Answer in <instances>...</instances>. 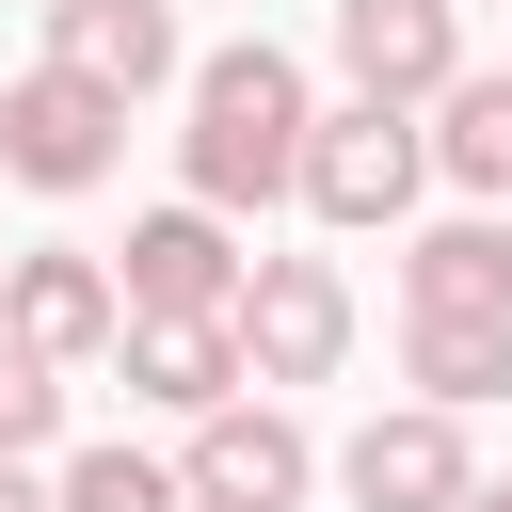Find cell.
I'll list each match as a JSON object with an SVG mask.
<instances>
[{"mask_svg":"<svg viewBox=\"0 0 512 512\" xmlns=\"http://www.w3.org/2000/svg\"><path fill=\"white\" fill-rule=\"evenodd\" d=\"M240 272H256V256H240V240H224V208H192V192H176V208H144V224L112 240L128 320H224V304H240Z\"/></svg>","mask_w":512,"mask_h":512,"instance_id":"52a82bcc","label":"cell"},{"mask_svg":"<svg viewBox=\"0 0 512 512\" xmlns=\"http://www.w3.org/2000/svg\"><path fill=\"white\" fill-rule=\"evenodd\" d=\"M416 128H432V176L448 192H512V64H464Z\"/></svg>","mask_w":512,"mask_h":512,"instance_id":"4fadbf2b","label":"cell"},{"mask_svg":"<svg viewBox=\"0 0 512 512\" xmlns=\"http://www.w3.org/2000/svg\"><path fill=\"white\" fill-rule=\"evenodd\" d=\"M464 512H512V480H480V496H464Z\"/></svg>","mask_w":512,"mask_h":512,"instance_id":"ac0fdd59","label":"cell"},{"mask_svg":"<svg viewBox=\"0 0 512 512\" xmlns=\"http://www.w3.org/2000/svg\"><path fill=\"white\" fill-rule=\"evenodd\" d=\"M112 368H128V400H160V416H224V400H256L240 320H128Z\"/></svg>","mask_w":512,"mask_h":512,"instance_id":"8fae6325","label":"cell"},{"mask_svg":"<svg viewBox=\"0 0 512 512\" xmlns=\"http://www.w3.org/2000/svg\"><path fill=\"white\" fill-rule=\"evenodd\" d=\"M400 368H416V400L480 416V400H512V320H400Z\"/></svg>","mask_w":512,"mask_h":512,"instance_id":"5bb4252c","label":"cell"},{"mask_svg":"<svg viewBox=\"0 0 512 512\" xmlns=\"http://www.w3.org/2000/svg\"><path fill=\"white\" fill-rule=\"evenodd\" d=\"M176 480H192V512H304L320 496V448H304L288 400H224V416H192Z\"/></svg>","mask_w":512,"mask_h":512,"instance_id":"5b68a950","label":"cell"},{"mask_svg":"<svg viewBox=\"0 0 512 512\" xmlns=\"http://www.w3.org/2000/svg\"><path fill=\"white\" fill-rule=\"evenodd\" d=\"M336 496H352V512H464V496H480V448H464L448 400H384V416L336 448Z\"/></svg>","mask_w":512,"mask_h":512,"instance_id":"8992f818","label":"cell"},{"mask_svg":"<svg viewBox=\"0 0 512 512\" xmlns=\"http://www.w3.org/2000/svg\"><path fill=\"white\" fill-rule=\"evenodd\" d=\"M64 512H192V480L112 432V448H64Z\"/></svg>","mask_w":512,"mask_h":512,"instance_id":"9a60e30c","label":"cell"},{"mask_svg":"<svg viewBox=\"0 0 512 512\" xmlns=\"http://www.w3.org/2000/svg\"><path fill=\"white\" fill-rule=\"evenodd\" d=\"M336 80L384 112H432L464 80V0H336Z\"/></svg>","mask_w":512,"mask_h":512,"instance_id":"9c48e42d","label":"cell"},{"mask_svg":"<svg viewBox=\"0 0 512 512\" xmlns=\"http://www.w3.org/2000/svg\"><path fill=\"white\" fill-rule=\"evenodd\" d=\"M416 192H432V128H416V112H384V96H336V112L304 128V208H320L336 240L400 224Z\"/></svg>","mask_w":512,"mask_h":512,"instance_id":"3957f363","label":"cell"},{"mask_svg":"<svg viewBox=\"0 0 512 512\" xmlns=\"http://www.w3.org/2000/svg\"><path fill=\"white\" fill-rule=\"evenodd\" d=\"M0 336H32L48 368H112V336H128V288H112V256H80V240H32V256H0Z\"/></svg>","mask_w":512,"mask_h":512,"instance_id":"ba28073f","label":"cell"},{"mask_svg":"<svg viewBox=\"0 0 512 512\" xmlns=\"http://www.w3.org/2000/svg\"><path fill=\"white\" fill-rule=\"evenodd\" d=\"M0 512H64V480H32V464H0Z\"/></svg>","mask_w":512,"mask_h":512,"instance_id":"e0dca14e","label":"cell"},{"mask_svg":"<svg viewBox=\"0 0 512 512\" xmlns=\"http://www.w3.org/2000/svg\"><path fill=\"white\" fill-rule=\"evenodd\" d=\"M304 128H320V96H304V64L272 48V32H240V48H208L192 64V128H176V192L192 208H272V192H304Z\"/></svg>","mask_w":512,"mask_h":512,"instance_id":"6da1fadb","label":"cell"},{"mask_svg":"<svg viewBox=\"0 0 512 512\" xmlns=\"http://www.w3.org/2000/svg\"><path fill=\"white\" fill-rule=\"evenodd\" d=\"M32 448H64V368L32 336H0V464H32Z\"/></svg>","mask_w":512,"mask_h":512,"instance_id":"2e32d148","label":"cell"},{"mask_svg":"<svg viewBox=\"0 0 512 512\" xmlns=\"http://www.w3.org/2000/svg\"><path fill=\"white\" fill-rule=\"evenodd\" d=\"M112 160H128V96H112V80H80V64H16V80H0V176H16V192L80 208Z\"/></svg>","mask_w":512,"mask_h":512,"instance_id":"7a4b0ae2","label":"cell"},{"mask_svg":"<svg viewBox=\"0 0 512 512\" xmlns=\"http://www.w3.org/2000/svg\"><path fill=\"white\" fill-rule=\"evenodd\" d=\"M48 64L160 96V80H192V32H176V0H48Z\"/></svg>","mask_w":512,"mask_h":512,"instance_id":"30bf717a","label":"cell"},{"mask_svg":"<svg viewBox=\"0 0 512 512\" xmlns=\"http://www.w3.org/2000/svg\"><path fill=\"white\" fill-rule=\"evenodd\" d=\"M400 320H512V224H416L400 240Z\"/></svg>","mask_w":512,"mask_h":512,"instance_id":"7c38bea8","label":"cell"},{"mask_svg":"<svg viewBox=\"0 0 512 512\" xmlns=\"http://www.w3.org/2000/svg\"><path fill=\"white\" fill-rule=\"evenodd\" d=\"M224 320H240L256 400H288V384H336V368H352V272H336V256H256Z\"/></svg>","mask_w":512,"mask_h":512,"instance_id":"277c9868","label":"cell"}]
</instances>
